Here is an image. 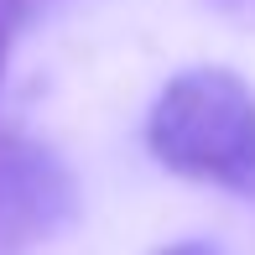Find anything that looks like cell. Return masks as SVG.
I'll list each match as a JSON object with an SVG mask.
<instances>
[{"mask_svg": "<svg viewBox=\"0 0 255 255\" xmlns=\"http://www.w3.org/2000/svg\"><path fill=\"white\" fill-rule=\"evenodd\" d=\"M146 146L167 172L255 198V89L229 68H188L156 94Z\"/></svg>", "mask_w": 255, "mask_h": 255, "instance_id": "1", "label": "cell"}, {"mask_svg": "<svg viewBox=\"0 0 255 255\" xmlns=\"http://www.w3.org/2000/svg\"><path fill=\"white\" fill-rule=\"evenodd\" d=\"M78 214L68 161L37 135L0 130V250H26L63 235Z\"/></svg>", "mask_w": 255, "mask_h": 255, "instance_id": "2", "label": "cell"}, {"mask_svg": "<svg viewBox=\"0 0 255 255\" xmlns=\"http://www.w3.org/2000/svg\"><path fill=\"white\" fill-rule=\"evenodd\" d=\"M156 255H224V250H214L208 240H177V245H167V250H156Z\"/></svg>", "mask_w": 255, "mask_h": 255, "instance_id": "3", "label": "cell"}]
</instances>
